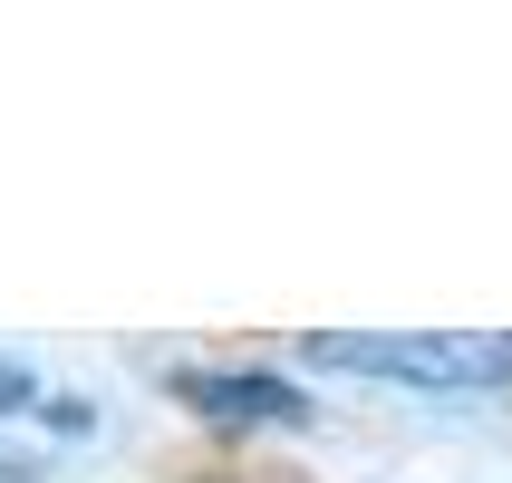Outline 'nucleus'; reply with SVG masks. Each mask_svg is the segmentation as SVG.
Listing matches in <instances>:
<instances>
[{
	"instance_id": "3",
	"label": "nucleus",
	"mask_w": 512,
	"mask_h": 483,
	"mask_svg": "<svg viewBox=\"0 0 512 483\" xmlns=\"http://www.w3.org/2000/svg\"><path fill=\"white\" fill-rule=\"evenodd\" d=\"M20 397H29V377L10 368V358H0V406H20Z\"/></svg>"
},
{
	"instance_id": "1",
	"label": "nucleus",
	"mask_w": 512,
	"mask_h": 483,
	"mask_svg": "<svg viewBox=\"0 0 512 483\" xmlns=\"http://www.w3.org/2000/svg\"><path fill=\"white\" fill-rule=\"evenodd\" d=\"M319 368L397 377V387H512V329H310Z\"/></svg>"
},
{
	"instance_id": "2",
	"label": "nucleus",
	"mask_w": 512,
	"mask_h": 483,
	"mask_svg": "<svg viewBox=\"0 0 512 483\" xmlns=\"http://www.w3.org/2000/svg\"><path fill=\"white\" fill-rule=\"evenodd\" d=\"M174 397L203 406V416H232V426H290V416H310V397L290 377H261V368H174Z\"/></svg>"
}]
</instances>
